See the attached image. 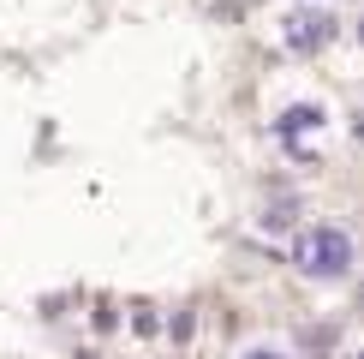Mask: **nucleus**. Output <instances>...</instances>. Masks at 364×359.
Returning a JSON list of instances; mask_svg holds the SVG:
<instances>
[{
	"instance_id": "1",
	"label": "nucleus",
	"mask_w": 364,
	"mask_h": 359,
	"mask_svg": "<svg viewBox=\"0 0 364 359\" xmlns=\"http://www.w3.org/2000/svg\"><path fill=\"white\" fill-rule=\"evenodd\" d=\"M293 269H299V276H311V281H346V276H353V234L335 228V222L299 228Z\"/></svg>"
},
{
	"instance_id": "2",
	"label": "nucleus",
	"mask_w": 364,
	"mask_h": 359,
	"mask_svg": "<svg viewBox=\"0 0 364 359\" xmlns=\"http://www.w3.org/2000/svg\"><path fill=\"white\" fill-rule=\"evenodd\" d=\"M335 30H341V19L328 6H316V0H305V6H293L281 19V36H287L293 54H323L328 42H335Z\"/></svg>"
},
{
	"instance_id": "3",
	"label": "nucleus",
	"mask_w": 364,
	"mask_h": 359,
	"mask_svg": "<svg viewBox=\"0 0 364 359\" xmlns=\"http://www.w3.org/2000/svg\"><path fill=\"white\" fill-rule=\"evenodd\" d=\"M323 108H316V102H293V108H287L281 120H275V138L293 150V156H311V138H323Z\"/></svg>"
},
{
	"instance_id": "5",
	"label": "nucleus",
	"mask_w": 364,
	"mask_h": 359,
	"mask_svg": "<svg viewBox=\"0 0 364 359\" xmlns=\"http://www.w3.org/2000/svg\"><path fill=\"white\" fill-rule=\"evenodd\" d=\"M245 359H287V353H281V348H251Z\"/></svg>"
},
{
	"instance_id": "4",
	"label": "nucleus",
	"mask_w": 364,
	"mask_h": 359,
	"mask_svg": "<svg viewBox=\"0 0 364 359\" xmlns=\"http://www.w3.org/2000/svg\"><path fill=\"white\" fill-rule=\"evenodd\" d=\"M293 216H299V198H287V192L263 204V228H293Z\"/></svg>"
}]
</instances>
